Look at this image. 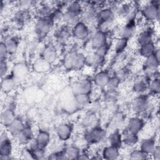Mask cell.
<instances>
[{
  "instance_id": "cell-19",
  "label": "cell",
  "mask_w": 160,
  "mask_h": 160,
  "mask_svg": "<svg viewBox=\"0 0 160 160\" xmlns=\"http://www.w3.org/2000/svg\"><path fill=\"white\" fill-rule=\"evenodd\" d=\"M56 57L57 51L56 48L52 44L47 45L42 51L41 58L51 63L56 59Z\"/></svg>"
},
{
  "instance_id": "cell-39",
  "label": "cell",
  "mask_w": 160,
  "mask_h": 160,
  "mask_svg": "<svg viewBox=\"0 0 160 160\" xmlns=\"http://www.w3.org/2000/svg\"><path fill=\"white\" fill-rule=\"evenodd\" d=\"M149 154L143 152L141 149L134 151L131 154V159H145L148 158Z\"/></svg>"
},
{
  "instance_id": "cell-6",
  "label": "cell",
  "mask_w": 160,
  "mask_h": 160,
  "mask_svg": "<svg viewBox=\"0 0 160 160\" xmlns=\"http://www.w3.org/2000/svg\"><path fill=\"white\" fill-rule=\"evenodd\" d=\"M72 34L78 39H85L89 34V29L85 22L79 21L72 28Z\"/></svg>"
},
{
  "instance_id": "cell-10",
  "label": "cell",
  "mask_w": 160,
  "mask_h": 160,
  "mask_svg": "<svg viewBox=\"0 0 160 160\" xmlns=\"http://www.w3.org/2000/svg\"><path fill=\"white\" fill-rule=\"evenodd\" d=\"M12 150L11 142L6 134L1 136L0 142V154L1 158H6L8 157Z\"/></svg>"
},
{
  "instance_id": "cell-40",
  "label": "cell",
  "mask_w": 160,
  "mask_h": 160,
  "mask_svg": "<svg viewBox=\"0 0 160 160\" xmlns=\"http://www.w3.org/2000/svg\"><path fill=\"white\" fill-rule=\"evenodd\" d=\"M119 83H120V79L117 76H113L110 78V79L107 86H108L109 89H116V88L119 86Z\"/></svg>"
},
{
  "instance_id": "cell-42",
  "label": "cell",
  "mask_w": 160,
  "mask_h": 160,
  "mask_svg": "<svg viewBox=\"0 0 160 160\" xmlns=\"http://www.w3.org/2000/svg\"><path fill=\"white\" fill-rule=\"evenodd\" d=\"M8 54L5 42H1V46H0V56H1V60H5L7 55Z\"/></svg>"
},
{
  "instance_id": "cell-34",
  "label": "cell",
  "mask_w": 160,
  "mask_h": 160,
  "mask_svg": "<svg viewBox=\"0 0 160 160\" xmlns=\"http://www.w3.org/2000/svg\"><path fill=\"white\" fill-rule=\"evenodd\" d=\"M6 47L8 54H14L16 52L18 48V42L16 39L12 38L5 42Z\"/></svg>"
},
{
  "instance_id": "cell-31",
  "label": "cell",
  "mask_w": 160,
  "mask_h": 160,
  "mask_svg": "<svg viewBox=\"0 0 160 160\" xmlns=\"http://www.w3.org/2000/svg\"><path fill=\"white\" fill-rule=\"evenodd\" d=\"M66 11L80 16L83 12V9L81 4L79 2L72 1L68 5Z\"/></svg>"
},
{
  "instance_id": "cell-24",
  "label": "cell",
  "mask_w": 160,
  "mask_h": 160,
  "mask_svg": "<svg viewBox=\"0 0 160 160\" xmlns=\"http://www.w3.org/2000/svg\"><path fill=\"white\" fill-rule=\"evenodd\" d=\"M16 78L12 74L11 76H4V78L1 82V89L4 92H9L15 86L16 84Z\"/></svg>"
},
{
  "instance_id": "cell-8",
  "label": "cell",
  "mask_w": 160,
  "mask_h": 160,
  "mask_svg": "<svg viewBox=\"0 0 160 160\" xmlns=\"http://www.w3.org/2000/svg\"><path fill=\"white\" fill-rule=\"evenodd\" d=\"M108 34L103 30H98L93 35L91 40L92 46L96 49L108 43Z\"/></svg>"
},
{
  "instance_id": "cell-2",
  "label": "cell",
  "mask_w": 160,
  "mask_h": 160,
  "mask_svg": "<svg viewBox=\"0 0 160 160\" xmlns=\"http://www.w3.org/2000/svg\"><path fill=\"white\" fill-rule=\"evenodd\" d=\"M54 21L51 16V14L46 18H40L36 24L35 27L36 32L39 38H44L46 37L48 33L51 30Z\"/></svg>"
},
{
  "instance_id": "cell-23",
  "label": "cell",
  "mask_w": 160,
  "mask_h": 160,
  "mask_svg": "<svg viewBox=\"0 0 160 160\" xmlns=\"http://www.w3.org/2000/svg\"><path fill=\"white\" fill-rule=\"evenodd\" d=\"M119 155V149L112 146L105 147L102 152V156L106 159H116Z\"/></svg>"
},
{
  "instance_id": "cell-30",
  "label": "cell",
  "mask_w": 160,
  "mask_h": 160,
  "mask_svg": "<svg viewBox=\"0 0 160 160\" xmlns=\"http://www.w3.org/2000/svg\"><path fill=\"white\" fill-rule=\"evenodd\" d=\"M15 118L14 112L11 109H7L2 112L1 121L6 126L10 124Z\"/></svg>"
},
{
  "instance_id": "cell-44",
  "label": "cell",
  "mask_w": 160,
  "mask_h": 160,
  "mask_svg": "<svg viewBox=\"0 0 160 160\" xmlns=\"http://www.w3.org/2000/svg\"><path fill=\"white\" fill-rule=\"evenodd\" d=\"M52 156H53L52 159H67V157L66 156L64 151H61V152L60 151L57 152Z\"/></svg>"
},
{
  "instance_id": "cell-33",
  "label": "cell",
  "mask_w": 160,
  "mask_h": 160,
  "mask_svg": "<svg viewBox=\"0 0 160 160\" xmlns=\"http://www.w3.org/2000/svg\"><path fill=\"white\" fill-rule=\"evenodd\" d=\"M64 152L67 157V159H78L79 156L80 155V151L76 146H69L64 150Z\"/></svg>"
},
{
  "instance_id": "cell-43",
  "label": "cell",
  "mask_w": 160,
  "mask_h": 160,
  "mask_svg": "<svg viewBox=\"0 0 160 160\" xmlns=\"http://www.w3.org/2000/svg\"><path fill=\"white\" fill-rule=\"evenodd\" d=\"M8 71V64L6 60H1V65H0V71L1 77L5 76L6 72Z\"/></svg>"
},
{
  "instance_id": "cell-37",
  "label": "cell",
  "mask_w": 160,
  "mask_h": 160,
  "mask_svg": "<svg viewBox=\"0 0 160 160\" xmlns=\"http://www.w3.org/2000/svg\"><path fill=\"white\" fill-rule=\"evenodd\" d=\"M75 101L78 106H84L87 104L90 99L89 94H78L74 95Z\"/></svg>"
},
{
  "instance_id": "cell-27",
  "label": "cell",
  "mask_w": 160,
  "mask_h": 160,
  "mask_svg": "<svg viewBox=\"0 0 160 160\" xmlns=\"http://www.w3.org/2000/svg\"><path fill=\"white\" fill-rule=\"evenodd\" d=\"M135 31V24L133 19L129 20L126 25L122 29L121 32V38H126L129 40V39L133 35Z\"/></svg>"
},
{
  "instance_id": "cell-1",
  "label": "cell",
  "mask_w": 160,
  "mask_h": 160,
  "mask_svg": "<svg viewBox=\"0 0 160 160\" xmlns=\"http://www.w3.org/2000/svg\"><path fill=\"white\" fill-rule=\"evenodd\" d=\"M86 61L85 56L76 52H69L64 57V65L67 69L80 68L84 66Z\"/></svg>"
},
{
  "instance_id": "cell-4",
  "label": "cell",
  "mask_w": 160,
  "mask_h": 160,
  "mask_svg": "<svg viewBox=\"0 0 160 160\" xmlns=\"http://www.w3.org/2000/svg\"><path fill=\"white\" fill-rule=\"evenodd\" d=\"M106 136V131L99 126H96L84 134L85 140L89 143H96L101 141Z\"/></svg>"
},
{
  "instance_id": "cell-17",
  "label": "cell",
  "mask_w": 160,
  "mask_h": 160,
  "mask_svg": "<svg viewBox=\"0 0 160 160\" xmlns=\"http://www.w3.org/2000/svg\"><path fill=\"white\" fill-rule=\"evenodd\" d=\"M111 76L106 71L98 72L94 78V83L99 87H104L108 85Z\"/></svg>"
},
{
  "instance_id": "cell-28",
  "label": "cell",
  "mask_w": 160,
  "mask_h": 160,
  "mask_svg": "<svg viewBox=\"0 0 160 160\" xmlns=\"http://www.w3.org/2000/svg\"><path fill=\"white\" fill-rule=\"evenodd\" d=\"M153 32L151 29L144 30L138 36V42L140 46L152 41Z\"/></svg>"
},
{
  "instance_id": "cell-41",
  "label": "cell",
  "mask_w": 160,
  "mask_h": 160,
  "mask_svg": "<svg viewBox=\"0 0 160 160\" xmlns=\"http://www.w3.org/2000/svg\"><path fill=\"white\" fill-rule=\"evenodd\" d=\"M115 90L116 89H109L108 91L105 94V98L107 100H108L109 101H113L117 99V98L118 96V94L117 93V92Z\"/></svg>"
},
{
  "instance_id": "cell-20",
  "label": "cell",
  "mask_w": 160,
  "mask_h": 160,
  "mask_svg": "<svg viewBox=\"0 0 160 160\" xmlns=\"http://www.w3.org/2000/svg\"><path fill=\"white\" fill-rule=\"evenodd\" d=\"M24 124L22 120L19 118H16L12 122L9 124L7 127L8 128V130L9 131L10 133L12 135L16 136L19 134V132L22 131V129L24 128Z\"/></svg>"
},
{
  "instance_id": "cell-45",
  "label": "cell",
  "mask_w": 160,
  "mask_h": 160,
  "mask_svg": "<svg viewBox=\"0 0 160 160\" xmlns=\"http://www.w3.org/2000/svg\"><path fill=\"white\" fill-rule=\"evenodd\" d=\"M152 156L154 157V159H159L160 158V149L159 145H156L153 150V151L151 152Z\"/></svg>"
},
{
  "instance_id": "cell-35",
  "label": "cell",
  "mask_w": 160,
  "mask_h": 160,
  "mask_svg": "<svg viewBox=\"0 0 160 160\" xmlns=\"http://www.w3.org/2000/svg\"><path fill=\"white\" fill-rule=\"evenodd\" d=\"M128 39L123 38H120L115 44V51L117 54L121 53L126 48L128 43Z\"/></svg>"
},
{
  "instance_id": "cell-5",
  "label": "cell",
  "mask_w": 160,
  "mask_h": 160,
  "mask_svg": "<svg viewBox=\"0 0 160 160\" xmlns=\"http://www.w3.org/2000/svg\"><path fill=\"white\" fill-rule=\"evenodd\" d=\"M92 90V82L87 79L74 82L72 86V92L74 95L78 94H89Z\"/></svg>"
},
{
  "instance_id": "cell-18",
  "label": "cell",
  "mask_w": 160,
  "mask_h": 160,
  "mask_svg": "<svg viewBox=\"0 0 160 160\" xmlns=\"http://www.w3.org/2000/svg\"><path fill=\"white\" fill-rule=\"evenodd\" d=\"M70 27L67 25H64L59 28L55 33L56 39L59 42H65L69 38L71 34H72L70 31Z\"/></svg>"
},
{
  "instance_id": "cell-9",
  "label": "cell",
  "mask_w": 160,
  "mask_h": 160,
  "mask_svg": "<svg viewBox=\"0 0 160 160\" xmlns=\"http://www.w3.org/2000/svg\"><path fill=\"white\" fill-rule=\"evenodd\" d=\"M144 120L139 117H133L128 122L126 129L136 134H138L144 127Z\"/></svg>"
},
{
  "instance_id": "cell-22",
  "label": "cell",
  "mask_w": 160,
  "mask_h": 160,
  "mask_svg": "<svg viewBox=\"0 0 160 160\" xmlns=\"http://www.w3.org/2000/svg\"><path fill=\"white\" fill-rule=\"evenodd\" d=\"M32 136L33 133L31 128L29 126H25L17 137L21 144H27L32 139Z\"/></svg>"
},
{
  "instance_id": "cell-3",
  "label": "cell",
  "mask_w": 160,
  "mask_h": 160,
  "mask_svg": "<svg viewBox=\"0 0 160 160\" xmlns=\"http://www.w3.org/2000/svg\"><path fill=\"white\" fill-rule=\"evenodd\" d=\"M142 14L148 21H154L159 16V1H151L142 9Z\"/></svg>"
},
{
  "instance_id": "cell-16",
  "label": "cell",
  "mask_w": 160,
  "mask_h": 160,
  "mask_svg": "<svg viewBox=\"0 0 160 160\" xmlns=\"http://www.w3.org/2000/svg\"><path fill=\"white\" fill-rule=\"evenodd\" d=\"M156 135L144 139L140 146V149L148 154H151L156 146Z\"/></svg>"
},
{
  "instance_id": "cell-12",
  "label": "cell",
  "mask_w": 160,
  "mask_h": 160,
  "mask_svg": "<svg viewBox=\"0 0 160 160\" xmlns=\"http://www.w3.org/2000/svg\"><path fill=\"white\" fill-rule=\"evenodd\" d=\"M144 62L145 69L148 71H156L159 64V50L157 49L154 54L146 58Z\"/></svg>"
},
{
  "instance_id": "cell-7",
  "label": "cell",
  "mask_w": 160,
  "mask_h": 160,
  "mask_svg": "<svg viewBox=\"0 0 160 160\" xmlns=\"http://www.w3.org/2000/svg\"><path fill=\"white\" fill-rule=\"evenodd\" d=\"M113 17L114 12L111 8H103L98 11L96 21L99 26L104 25V24H107L112 21Z\"/></svg>"
},
{
  "instance_id": "cell-13",
  "label": "cell",
  "mask_w": 160,
  "mask_h": 160,
  "mask_svg": "<svg viewBox=\"0 0 160 160\" xmlns=\"http://www.w3.org/2000/svg\"><path fill=\"white\" fill-rule=\"evenodd\" d=\"M132 106L137 112H144L148 107V98L144 94H140L136 97L132 102Z\"/></svg>"
},
{
  "instance_id": "cell-32",
  "label": "cell",
  "mask_w": 160,
  "mask_h": 160,
  "mask_svg": "<svg viewBox=\"0 0 160 160\" xmlns=\"http://www.w3.org/2000/svg\"><path fill=\"white\" fill-rule=\"evenodd\" d=\"M149 84L147 82L146 80L140 79L138 80L133 85V91L136 92L141 93L146 91L148 89Z\"/></svg>"
},
{
  "instance_id": "cell-15",
  "label": "cell",
  "mask_w": 160,
  "mask_h": 160,
  "mask_svg": "<svg viewBox=\"0 0 160 160\" xmlns=\"http://www.w3.org/2000/svg\"><path fill=\"white\" fill-rule=\"evenodd\" d=\"M108 142L110 146H114L118 149H119L122 142V136L120 131L118 129H115L108 137Z\"/></svg>"
},
{
  "instance_id": "cell-21",
  "label": "cell",
  "mask_w": 160,
  "mask_h": 160,
  "mask_svg": "<svg viewBox=\"0 0 160 160\" xmlns=\"http://www.w3.org/2000/svg\"><path fill=\"white\" fill-rule=\"evenodd\" d=\"M156 49L157 48H156L154 43L152 41H151L140 46L139 53L141 56L145 58H147L153 55Z\"/></svg>"
},
{
  "instance_id": "cell-38",
  "label": "cell",
  "mask_w": 160,
  "mask_h": 160,
  "mask_svg": "<svg viewBox=\"0 0 160 160\" xmlns=\"http://www.w3.org/2000/svg\"><path fill=\"white\" fill-rule=\"evenodd\" d=\"M148 89L154 94H158L160 89V82L158 78H155L149 84Z\"/></svg>"
},
{
  "instance_id": "cell-36",
  "label": "cell",
  "mask_w": 160,
  "mask_h": 160,
  "mask_svg": "<svg viewBox=\"0 0 160 160\" xmlns=\"http://www.w3.org/2000/svg\"><path fill=\"white\" fill-rule=\"evenodd\" d=\"M27 72V69L24 64H19L14 66L13 72L12 73L16 78H21L24 76Z\"/></svg>"
},
{
  "instance_id": "cell-25",
  "label": "cell",
  "mask_w": 160,
  "mask_h": 160,
  "mask_svg": "<svg viewBox=\"0 0 160 160\" xmlns=\"http://www.w3.org/2000/svg\"><path fill=\"white\" fill-rule=\"evenodd\" d=\"M138 134L126 129V131L122 134L123 143L129 146L136 144L138 141Z\"/></svg>"
},
{
  "instance_id": "cell-14",
  "label": "cell",
  "mask_w": 160,
  "mask_h": 160,
  "mask_svg": "<svg viewBox=\"0 0 160 160\" xmlns=\"http://www.w3.org/2000/svg\"><path fill=\"white\" fill-rule=\"evenodd\" d=\"M72 131V128L71 125L67 123H63L59 125L56 129L57 135L62 141L68 139L71 135Z\"/></svg>"
},
{
  "instance_id": "cell-26",
  "label": "cell",
  "mask_w": 160,
  "mask_h": 160,
  "mask_svg": "<svg viewBox=\"0 0 160 160\" xmlns=\"http://www.w3.org/2000/svg\"><path fill=\"white\" fill-rule=\"evenodd\" d=\"M62 20L64 21L66 25L72 28L80 21V16L66 11L63 13Z\"/></svg>"
},
{
  "instance_id": "cell-29",
  "label": "cell",
  "mask_w": 160,
  "mask_h": 160,
  "mask_svg": "<svg viewBox=\"0 0 160 160\" xmlns=\"http://www.w3.org/2000/svg\"><path fill=\"white\" fill-rule=\"evenodd\" d=\"M51 63L42 58L38 59L34 63L33 67L35 71L38 72H45L49 69Z\"/></svg>"
},
{
  "instance_id": "cell-11",
  "label": "cell",
  "mask_w": 160,
  "mask_h": 160,
  "mask_svg": "<svg viewBox=\"0 0 160 160\" xmlns=\"http://www.w3.org/2000/svg\"><path fill=\"white\" fill-rule=\"evenodd\" d=\"M50 141V135L44 130H40L36 136L35 147L41 149H45Z\"/></svg>"
}]
</instances>
